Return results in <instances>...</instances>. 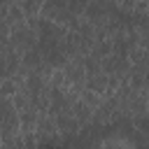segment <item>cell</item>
<instances>
[{"label": "cell", "instance_id": "1", "mask_svg": "<svg viewBox=\"0 0 149 149\" xmlns=\"http://www.w3.org/2000/svg\"><path fill=\"white\" fill-rule=\"evenodd\" d=\"M54 123H56V130H61V133H77L79 126H81L79 119L72 112H58L56 119H54Z\"/></svg>", "mask_w": 149, "mask_h": 149}, {"label": "cell", "instance_id": "2", "mask_svg": "<svg viewBox=\"0 0 149 149\" xmlns=\"http://www.w3.org/2000/svg\"><path fill=\"white\" fill-rule=\"evenodd\" d=\"M95 149H137V144L126 135H112L95 144Z\"/></svg>", "mask_w": 149, "mask_h": 149}]
</instances>
